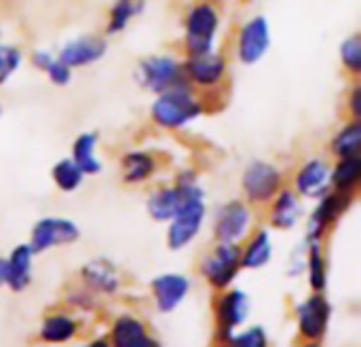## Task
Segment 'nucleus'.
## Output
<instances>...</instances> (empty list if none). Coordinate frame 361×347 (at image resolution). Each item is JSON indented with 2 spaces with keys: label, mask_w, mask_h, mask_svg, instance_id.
<instances>
[{
  "label": "nucleus",
  "mask_w": 361,
  "mask_h": 347,
  "mask_svg": "<svg viewBox=\"0 0 361 347\" xmlns=\"http://www.w3.org/2000/svg\"><path fill=\"white\" fill-rule=\"evenodd\" d=\"M184 184V201L178 208V212L171 216V227L167 233L169 248L182 250L188 246L201 231L203 218H205V204H203V193L199 187L192 182H182Z\"/></svg>",
  "instance_id": "nucleus-1"
},
{
  "label": "nucleus",
  "mask_w": 361,
  "mask_h": 347,
  "mask_svg": "<svg viewBox=\"0 0 361 347\" xmlns=\"http://www.w3.org/2000/svg\"><path fill=\"white\" fill-rule=\"evenodd\" d=\"M201 114V104L186 91V87H171L163 91L152 104V119L167 129L184 127Z\"/></svg>",
  "instance_id": "nucleus-2"
},
{
  "label": "nucleus",
  "mask_w": 361,
  "mask_h": 347,
  "mask_svg": "<svg viewBox=\"0 0 361 347\" xmlns=\"http://www.w3.org/2000/svg\"><path fill=\"white\" fill-rule=\"evenodd\" d=\"M220 19L212 4L199 2L188 11L186 17V47L188 53H203L209 51L218 32Z\"/></svg>",
  "instance_id": "nucleus-3"
},
{
  "label": "nucleus",
  "mask_w": 361,
  "mask_h": 347,
  "mask_svg": "<svg viewBox=\"0 0 361 347\" xmlns=\"http://www.w3.org/2000/svg\"><path fill=\"white\" fill-rule=\"evenodd\" d=\"M239 267H241L239 246L237 244H224V242H220V246L203 261L201 274L216 288H226L235 280Z\"/></svg>",
  "instance_id": "nucleus-4"
},
{
  "label": "nucleus",
  "mask_w": 361,
  "mask_h": 347,
  "mask_svg": "<svg viewBox=\"0 0 361 347\" xmlns=\"http://www.w3.org/2000/svg\"><path fill=\"white\" fill-rule=\"evenodd\" d=\"M180 78L182 68L173 57H148L140 64V83L154 93H163L171 87H178Z\"/></svg>",
  "instance_id": "nucleus-5"
},
{
  "label": "nucleus",
  "mask_w": 361,
  "mask_h": 347,
  "mask_svg": "<svg viewBox=\"0 0 361 347\" xmlns=\"http://www.w3.org/2000/svg\"><path fill=\"white\" fill-rule=\"evenodd\" d=\"M78 240V227L68 218H42L32 231L30 248L34 252H44L55 246H66Z\"/></svg>",
  "instance_id": "nucleus-6"
},
{
  "label": "nucleus",
  "mask_w": 361,
  "mask_h": 347,
  "mask_svg": "<svg viewBox=\"0 0 361 347\" xmlns=\"http://www.w3.org/2000/svg\"><path fill=\"white\" fill-rule=\"evenodd\" d=\"M281 187V174L275 165L264 161H254L243 176V189L245 195L252 201H269L277 195Z\"/></svg>",
  "instance_id": "nucleus-7"
},
{
  "label": "nucleus",
  "mask_w": 361,
  "mask_h": 347,
  "mask_svg": "<svg viewBox=\"0 0 361 347\" xmlns=\"http://www.w3.org/2000/svg\"><path fill=\"white\" fill-rule=\"evenodd\" d=\"M296 312H298V327L302 337L311 341H319L328 331L330 303L322 297V293H317L311 295L305 303H300Z\"/></svg>",
  "instance_id": "nucleus-8"
},
{
  "label": "nucleus",
  "mask_w": 361,
  "mask_h": 347,
  "mask_svg": "<svg viewBox=\"0 0 361 347\" xmlns=\"http://www.w3.org/2000/svg\"><path fill=\"white\" fill-rule=\"evenodd\" d=\"M252 223L250 208L241 201H231L224 206L216 220V237L224 244H237Z\"/></svg>",
  "instance_id": "nucleus-9"
},
{
  "label": "nucleus",
  "mask_w": 361,
  "mask_h": 347,
  "mask_svg": "<svg viewBox=\"0 0 361 347\" xmlns=\"http://www.w3.org/2000/svg\"><path fill=\"white\" fill-rule=\"evenodd\" d=\"M271 45V32L269 23L264 17H254L245 28L241 30L239 36V59L243 64H256L262 59Z\"/></svg>",
  "instance_id": "nucleus-10"
},
{
  "label": "nucleus",
  "mask_w": 361,
  "mask_h": 347,
  "mask_svg": "<svg viewBox=\"0 0 361 347\" xmlns=\"http://www.w3.org/2000/svg\"><path fill=\"white\" fill-rule=\"evenodd\" d=\"M250 299L243 290H233L222 297L218 305V322H220V339L231 341L235 331L247 320Z\"/></svg>",
  "instance_id": "nucleus-11"
},
{
  "label": "nucleus",
  "mask_w": 361,
  "mask_h": 347,
  "mask_svg": "<svg viewBox=\"0 0 361 347\" xmlns=\"http://www.w3.org/2000/svg\"><path fill=\"white\" fill-rule=\"evenodd\" d=\"M224 72H226L224 59L218 53H214L212 49L203 51V53H190V57L186 61L188 78L203 87H214L216 83H220Z\"/></svg>",
  "instance_id": "nucleus-12"
},
{
  "label": "nucleus",
  "mask_w": 361,
  "mask_h": 347,
  "mask_svg": "<svg viewBox=\"0 0 361 347\" xmlns=\"http://www.w3.org/2000/svg\"><path fill=\"white\" fill-rule=\"evenodd\" d=\"M104 53H106V40H102L99 36H78L66 42L57 57L70 68H78L102 59Z\"/></svg>",
  "instance_id": "nucleus-13"
},
{
  "label": "nucleus",
  "mask_w": 361,
  "mask_h": 347,
  "mask_svg": "<svg viewBox=\"0 0 361 347\" xmlns=\"http://www.w3.org/2000/svg\"><path fill=\"white\" fill-rule=\"evenodd\" d=\"M188 280L180 274H163L159 278H154L152 282V295L157 301V307L163 314L173 312L188 295Z\"/></svg>",
  "instance_id": "nucleus-14"
},
{
  "label": "nucleus",
  "mask_w": 361,
  "mask_h": 347,
  "mask_svg": "<svg viewBox=\"0 0 361 347\" xmlns=\"http://www.w3.org/2000/svg\"><path fill=\"white\" fill-rule=\"evenodd\" d=\"M330 182H332V172H330V167H328L324 161H319V159L309 161V163L298 172V178H296L298 193H302V195H307V197L326 195L328 189H330Z\"/></svg>",
  "instance_id": "nucleus-15"
},
{
  "label": "nucleus",
  "mask_w": 361,
  "mask_h": 347,
  "mask_svg": "<svg viewBox=\"0 0 361 347\" xmlns=\"http://www.w3.org/2000/svg\"><path fill=\"white\" fill-rule=\"evenodd\" d=\"M341 195H324L322 204L317 206L313 218H311V240H319L322 233L328 229V225H332L349 206V193L338 191Z\"/></svg>",
  "instance_id": "nucleus-16"
},
{
  "label": "nucleus",
  "mask_w": 361,
  "mask_h": 347,
  "mask_svg": "<svg viewBox=\"0 0 361 347\" xmlns=\"http://www.w3.org/2000/svg\"><path fill=\"white\" fill-rule=\"evenodd\" d=\"M32 254L34 250L30 246H17L8 261H4L6 265V274H4V282L13 288V290H23L30 284V276H32Z\"/></svg>",
  "instance_id": "nucleus-17"
},
{
  "label": "nucleus",
  "mask_w": 361,
  "mask_h": 347,
  "mask_svg": "<svg viewBox=\"0 0 361 347\" xmlns=\"http://www.w3.org/2000/svg\"><path fill=\"white\" fill-rule=\"evenodd\" d=\"M112 343L118 347H152L157 346L154 339L148 335L144 322L131 318V316H123L116 320L114 329H112Z\"/></svg>",
  "instance_id": "nucleus-18"
},
{
  "label": "nucleus",
  "mask_w": 361,
  "mask_h": 347,
  "mask_svg": "<svg viewBox=\"0 0 361 347\" xmlns=\"http://www.w3.org/2000/svg\"><path fill=\"white\" fill-rule=\"evenodd\" d=\"M184 201V184L161 189L150 195L148 199V212L154 220H171V216L178 212V208Z\"/></svg>",
  "instance_id": "nucleus-19"
},
{
  "label": "nucleus",
  "mask_w": 361,
  "mask_h": 347,
  "mask_svg": "<svg viewBox=\"0 0 361 347\" xmlns=\"http://www.w3.org/2000/svg\"><path fill=\"white\" fill-rule=\"evenodd\" d=\"M95 146H97V136L95 134H80L72 146V161L85 172V174H99L102 172V163L95 155Z\"/></svg>",
  "instance_id": "nucleus-20"
},
{
  "label": "nucleus",
  "mask_w": 361,
  "mask_h": 347,
  "mask_svg": "<svg viewBox=\"0 0 361 347\" xmlns=\"http://www.w3.org/2000/svg\"><path fill=\"white\" fill-rule=\"evenodd\" d=\"M82 278L87 280L89 286L102 293H114L118 286V276L108 261H91L89 265H85Z\"/></svg>",
  "instance_id": "nucleus-21"
},
{
  "label": "nucleus",
  "mask_w": 361,
  "mask_h": 347,
  "mask_svg": "<svg viewBox=\"0 0 361 347\" xmlns=\"http://www.w3.org/2000/svg\"><path fill=\"white\" fill-rule=\"evenodd\" d=\"M300 216V201L292 191H283L273 206V225L279 229H292Z\"/></svg>",
  "instance_id": "nucleus-22"
},
{
  "label": "nucleus",
  "mask_w": 361,
  "mask_h": 347,
  "mask_svg": "<svg viewBox=\"0 0 361 347\" xmlns=\"http://www.w3.org/2000/svg\"><path fill=\"white\" fill-rule=\"evenodd\" d=\"M361 176V159L360 155H351V157H343L338 167L332 174V184L343 191V193H351L355 189V184L360 182Z\"/></svg>",
  "instance_id": "nucleus-23"
},
{
  "label": "nucleus",
  "mask_w": 361,
  "mask_h": 347,
  "mask_svg": "<svg viewBox=\"0 0 361 347\" xmlns=\"http://www.w3.org/2000/svg\"><path fill=\"white\" fill-rule=\"evenodd\" d=\"M271 252H273L271 237H269L267 231H260V233H256V237L247 246L245 254L241 257V267H245V269H260V267H264L271 261Z\"/></svg>",
  "instance_id": "nucleus-24"
},
{
  "label": "nucleus",
  "mask_w": 361,
  "mask_h": 347,
  "mask_svg": "<svg viewBox=\"0 0 361 347\" xmlns=\"http://www.w3.org/2000/svg\"><path fill=\"white\" fill-rule=\"evenodd\" d=\"M74 333H76V322L68 316L55 314V316H49L44 320L40 337L49 343H63V341L72 339Z\"/></svg>",
  "instance_id": "nucleus-25"
},
{
  "label": "nucleus",
  "mask_w": 361,
  "mask_h": 347,
  "mask_svg": "<svg viewBox=\"0 0 361 347\" xmlns=\"http://www.w3.org/2000/svg\"><path fill=\"white\" fill-rule=\"evenodd\" d=\"M32 59H34V64L38 66V68H42L47 74H49V78L55 83V85H68L70 83V66L68 64H63L59 57H53V55H49L47 51H34V55H32Z\"/></svg>",
  "instance_id": "nucleus-26"
},
{
  "label": "nucleus",
  "mask_w": 361,
  "mask_h": 347,
  "mask_svg": "<svg viewBox=\"0 0 361 347\" xmlns=\"http://www.w3.org/2000/svg\"><path fill=\"white\" fill-rule=\"evenodd\" d=\"M123 167L127 182H142L154 172V161L146 153H129L123 159Z\"/></svg>",
  "instance_id": "nucleus-27"
},
{
  "label": "nucleus",
  "mask_w": 361,
  "mask_h": 347,
  "mask_svg": "<svg viewBox=\"0 0 361 347\" xmlns=\"http://www.w3.org/2000/svg\"><path fill=\"white\" fill-rule=\"evenodd\" d=\"M82 178H85V172L72 159H63V161H59L53 167V180H55V184L61 191H66V193L78 189L80 182H82Z\"/></svg>",
  "instance_id": "nucleus-28"
},
{
  "label": "nucleus",
  "mask_w": 361,
  "mask_h": 347,
  "mask_svg": "<svg viewBox=\"0 0 361 347\" xmlns=\"http://www.w3.org/2000/svg\"><path fill=\"white\" fill-rule=\"evenodd\" d=\"M361 148V123L353 121L349 123L336 138H334V153L343 159V157H351V155H360Z\"/></svg>",
  "instance_id": "nucleus-29"
},
{
  "label": "nucleus",
  "mask_w": 361,
  "mask_h": 347,
  "mask_svg": "<svg viewBox=\"0 0 361 347\" xmlns=\"http://www.w3.org/2000/svg\"><path fill=\"white\" fill-rule=\"evenodd\" d=\"M142 11V2L140 0H116V4L112 6V13H110V25H108V32L110 34H116L121 32L133 15H137Z\"/></svg>",
  "instance_id": "nucleus-30"
},
{
  "label": "nucleus",
  "mask_w": 361,
  "mask_h": 347,
  "mask_svg": "<svg viewBox=\"0 0 361 347\" xmlns=\"http://www.w3.org/2000/svg\"><path fill=\"white\" fill-rule=\"evenodd\" d=\"M311 252H309V282L311 286L322 293L328 284V271H326V261L322 257V248L317 244V240L311 242Z\"/></svg>",
  "instance_id": "nucleus-31"
},
{
  "label": "nucleus",
  "mask_w": 361,
  "mask_h": 347,
  "mask_svg": "<svg viewBox=\"0 0 361 347\" xmlns=\"http://www.w3.org/2000/svg\"><path fill=\"white\" fill-rule=\"evenodd\" d=\"M341 59L343 64L351 70V72H360L361 70V38L360 34H353L351 38H347L341 45Z\"/></svg>",
  "instance_id": "nucleus-32"
},
{
  "label": "nucleus",
  "mask_w": 361,
  "mask_h": 347,
  "mask_svg": "<svg viewBox=\"0 0 361 347\" xmlns=\"http://www.w3.org/2000/svg\"><path fill=\"white\" fill-rule=\"evenodd\" d=\"M21 53L11 45H0V85L19 68Z\"/></svg>",
  "instance_id": "nucleus-33"
},
{
  "label": "nucleus",
  "mask_w": 361,
  "mask_h": 347,
  "mask_svg": "<svg viewBox=\"0 0 361 347\" xmlns=\"http://www.w3.org/2000/svg\"><path fill=\"white\" fill-rule=\"evenodd\" d=\"M228 343L239 347H262L267 346V335H264V331L260 327H254V329H250V331H245L241 335H233Z\"/></svg>",
  "instance_id": "nucleus-34"
},
{
  "label": "nucleus",
  "mask_w": 361,
  "mask_h": 347,
  "mask_svg": "<svg viewBox=\"0 0 361 347\" xmlns=\"http://www.w3.org/2000/svg\"><path fill=\"white\" fill-rule=\"evenodd\" d=\"M351 110H353V114H355V117H360L361 114V89L360 87H355V91H353V98H351Z\"/></svg>",
  "instance_id": "nucleus-35"
},
{
  "label": "nucleus",
  "mask_w": 361,
  "mask_h": 347,
  "mask_svg": "<svg viewBox=\"0 0 361 347\" xmlns=\"http://www.w3.org/2000/svg\"><path fill=\"white\" fill-rule=\"evenodd\" d=\"M4 274H6V265H4V261H0V284L4 282Z\"/></svg>",
  "instance_id": "nucleus-36"
},
{
  "label": "nucleus",
  "mask_w": 361,
  "mask_h": 347,
  "mask_svg": "<svg viewBox=\"0 0 361 347\" xmlns=\"http://www.w3.org/2000/svg\"><path fill=\"white\" fill-rule=\"evenodd\" d=\"M0 114H2V108H0Z\"/></svg>",
  "instance_id": "nucleus-37"
}]
</instances>
